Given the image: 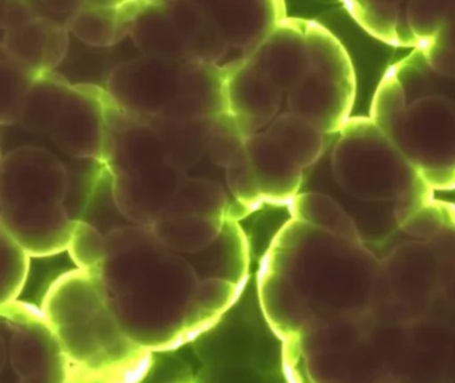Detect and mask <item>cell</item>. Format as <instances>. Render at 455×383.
<instances>
[{"mask_svg":"<svg viewBox=\"0 0 455 383\" xmlns=\"http://www.w3.org/2000/svg\"><path fill=\"white\" fill-rule=\"evenodd\" d=\"M228 66L138 55L109 72L106 92L140 119L199 117L227 112Z\"/></svg>","mask_w":455,"mask_h":383,"instance_id":"5","label":"cell"},{"mask_svg":"<svg viewBox=\"0 0 455 383\" xmlns=\"http://www.w3.org/2000/svg\"><path fill=\"white\" fill-rule=\"evenodd\" d=\"M8 52L7 50H5L4 44H3V42H0V60H3V59L7 58Z\"/></svg>","mask_w":455,"mask_h":383,"instance_id":"40","label":"cell"},{"mask_svg":"<svg viewBox=\"0 0 455 383\" xmlns=\"http://www.w3.org/2000/svg\"><path fill=\"white\" fill-rule=\"evenodd\" d=\"M385 133L433 192L455 189V99L432 95L411 101Z\"/></svg>","mask_w":455,"mask_h":383,"instance_id":"12","label":"cell"},{"mask_svg":"<svg viewBox=\"0 0 455 383\" xmlns=\"http://www.w3.org/2000/svg\"><path fill=\"white\" fill-rule=\"evenodd\" d=\"M108 127L104 167L112 179V192L125 219L151 227L164 211L187 173L176 170L147 120L125 114L106 98Z\"/></svg>","mask_w":455,"mask_h":383,"instance_id":"6","label":"cell"},{"mask_svg":"<svg viewBox=\"0 0 455 383\" xmlns=\"http://www.w3.org/2000/svg\"><path fill=\"white\" fill-rule=\"evenodd\" d=\"M291 219L325 230L350 241L363 243L355 222L345 209L328 195L318 192L299 193L289 203Z\"/></svg>","mask_w":455,"mask_h":383,"instance_id":"30","label":"cell"},{"mask_svg":"<svg viewBox=\"0 0 455 383\" xmlns=\"http://www.w3.org/2000/svg\"><path fill=\"white\" fill-rule=\"evenodd\" d=\"M8 5L10 0H0V29L4 31L5 23H7Z\"/></svg>","mask_w":455,"mask_h":383,"instance_id":"39","label":"cell"},{"mask_svg":"<svg viewBox=\"0 0 455 383\" xmlns=\"http://www.w3.org/2000/svg\"><path fill=\"white\" fill-rule=\"evenodd\" d=\"M226 176L228 188L240 203L243 214L256 211L264 203L246 149L228 165Z\"/></svg>","mask_w":455,"mask_h":383,"instance_id":"36","label":"cell"},{"mask_svg":"<svg viewBox=\"0 0 455 383\" xmlns=\"http://www.w3.org/2000/svg\"><path fill=\"white\" fill-rule=\"evenodd\" d=\"M43 315L71 366V379L90 383H140L154 353L123 331L96 273L59 275L43 299Z\"/></svg>","mask_w":455,"mask_h":383,"instance_id":"3","label":"cell"},{"mask_svg":"<svg viewBox=\"0 0 455 383\" xmlns=\"http://www.w3.org/2000/svg\"><path fill=\"white\" fill-rule=\"evenodd\" d=\"M71 366L42 309L16 301L0 307V383H66Z\"/></svg>","mask_w":455,"mask_h":383,"instance_id":"11","label":"cell"},{"mask_svg":"<svg viewBox=\"0 0 455 383\" xmlns=\"http://www.w3.org/2000/svg\"><path fill=\"white\" fill-rule=\"evenodd\" d=\"M0 160H2V155H0Z\"/></svg>","mask_w":455,"mask_h":383,"instance_id":"41","label":"cell"},{"mask_svg":"<svg viewBox=\"0 0 455 383\" xmlns=\"http://www.w3.org/2000/svg\"><path fill=\"white\" fill-rule=\"evenodd\" d=\"M228 68L227 112L248 139L277 117L283 92L246 59L228 64Z\"/></svg>","mask_w":455,"mask_h":383,"instance_id":"16","label":"cell"},{"mask_svg":"<svg viewBox=\"0 0 455 383\" xmlns=\"http://www.w3.org/2000/svg\"><path fill=\"white\" fill-rule=\"evenodd\" d=\"M419 50L435 74L455 80V2L445 26Z\"/></svg>","mask_w":455,"mask_h":383,"instance_id":"37","label":"cell"},{"mask_svg":"<svg viewBox=\"0 0 455 383\" xmlns=\"http://www.w3.org/2000/svg\"><path fill=\"white\" fill-rule=\"evenodd\" d=\"M389 383H455V329L432 320L409 325Z\"/></svg>","mask_w":455,"mask_h":383,"instance_id":"15","label":"cell"},{"mask_svg":"<svg viewBox=\"0 0 455 383\" xmlns=\"http://www.w3.org/2000/svg\"><path fill=\"white\" fill-rule=\"evenodd\" d=\"M246 149V138L229 112L216 115L208 120L205 156L226 168Z\"/></svg>","mask_w":455,"mask_h":383,"instance_id":"32","label":"cell"},{"mask_svg":"<svg viewBox=\"0 0 455 383\" xmlns=\"http://www.w3.org/2000/svg\"><path fill=\"white\" fill-rule=\"evenodd\" d=\"M226 221L195 214L163 213L151 227L157 240L168 251L191 254L211 245L220 235Z\"/></svg>","mask_w":455,"mask_h":383,"instance_id":"26","label":"cell"},{"mask_svg":"<svg viewBox=\"0 0 455 383\" xmlns=\"http://www.w3.org/2000/svg\"><path fill=\"white\" fill-rule=\"evenodd\" d=\"M265 132L304 171L317 164L333 143L309 120L291 112L275 117Z\"/></svg>","mask_w":455,"mask_h":383,"instance_id":"27","label":"cell"},{"mask_svg":"<svg viewBox=\"0 0 455 383\" xmlns=\"http://www.w3.org/2000/svg\"><path fill=\"white\" fill-rule=\"evenodd\" d=\"M107 92L95 84L72 85L50 136L68 156L104 164L108 143Z\"/></svg>","mask_w":455,"mask_h":383,"instance_id":"14","label":"cell"},{"mask_svg":"<svg viewBox=\"0 0 455 383\" xmlns=\"http://www.w3.org/2000/svg\"><path fill=\"white\" fill-rule=\"evenodd\" d=\"M3 44L11 59L32 75L55 71L69 50L64 23L37 13L31 20L4 32Z\"/></svg>","mask_w":455,"mask_h":383,"instance_id":"20","label":"cell"},{"mask_svg":"<svg viewBox=\"0 0 455 383\" xmlns=\"http://www.w3.org/2000/svg\"><path fill=\"white\" fill-rule=\"evenodd\" d=\"M246 154L264 203L289 205L301 193L305 171L265 131L246 139Z\"/></svg>","mask_w":455,"mask_h":383,"instance_id":"21","label":"cell"},{"mask_svg":"<svg viewBox=\"0 0 455 383\" xmlns=\"http://www.w3.org/2000/svg\"><path fill=\"white\" fill-rule=\"evenodd\" d=\"M454 2H411L406 5L409 27L419 42L427 45L445 26L453 11Z\"/></svg>","mask_w":455,"mask_h":383,"instance_id":"35","label":"cell"},{"mask_svg":"<svg viewBox=\"0 0 455 383\" xmlns=\"http://www.w3.org/2000/svg\"><path fill=\"white\" fill-rule=\"evenodd\" d=\"M144 2H82L66 19L77 40L95 48H111L131 36Z\"/></svg>","mask_w":455,"mask_h":383,"instance_id":"22","label":"cell"},{"mask_svg":"<svg viewBox=\"0 0 455 383\" xmlns=\"http://www.w3.org/2000/svg\"><path fill=\"white\" fill-rule=\"evenodd\" d=\"M71 90V83L58 72L35 75L18 125L29 132L51 133Z\"/></svg>","mask_w":455,"mask_h":383,"instance_id":"25","label":"cell"},{"mask_svg":"<svg viewBox=\"0 0 455 383\" xmlns=\"http://www.w3.org/2000/svg\"><path fill=\"white\" fill-rule=\"evenodd\" d=\"M67 251L76 269L98 273L106 257V238L90 222L75 219Z\"/></svg>","mask_w":455,"mask_h":383,"instance_id":"34","label":"cell"},{"mask_svg":"<svg viewBox=\"0 0 455 383\" xmlns=\"http://www.w3.org/2000/svg\"><path fill=\"white\" fill-rule=\"evenodd\" d=\"M199 4L220 29L227 44L243 51V58L286 18L285 3L273 0H215Z\"/></svg>","mask_w":455,"mask_h":383,"instance_id":"17","label":"cell"},{"mask_svg":"<svg viewBox=\"0 0 455 383\" xmlns=\"http://www.w3.org/2000/svg\"><path fill=\"white\" fill-rule=\"evenodd\" d=\"M208 120L199 117H154L147 119V123L154 130L168 163L187 173L205 157Z\"/></svg>","mask_w":455,"mask_h":383,"instance_id":"24","label":"cell"},{"mask_svg":"<svg viewBox=\"0 0 455 383\" xmlns=\"http://www.w3.org/2000/svg\"><path fill=\"white\" fill-rule=\"evenodd\" d=\"M347 12L368 34L381 42L400 47L419 48L403 2H347Z\"/></svg>","mask_w":455,"mask_h":383,"instance_id":"28","label":"cell"},{"mask_svg":"<svg viewBox=\"0 0 455 383\" xmlns=\"http://www.w3.org/2000/svg\"><path fill=\"white\" fill-rule=\"evenodd\" d=\"M104 238L106 257L96 275L120 328L151 353L184 347L202 281L191 262L164 248L151 227L125 225Z\"/></svg>","mask_w":455,"mask_h":383,"instance_id":"2","label":"cell"},{"mask_svg":"<svg viewBox=\"0 0 455 383\" xmlns=\"http://www.w3.org/2000/svg\"><path fill=\"white\" fill-rule=\"evenodd\" d=\"M445 222V203L433 198L419 209L411 219H406L401 225L400 230L413 240L429 241L443 230Z\"/></svg>","mask_w":455,"mask_h":383,"instance_id":"38","label":"cell"},{"mask_svg":"<svg viewBox=\"0 0 455 383\" xmlns=\"http://www.w3.org/2000/svg\"><path fill=\"white\" fill-rule=\"evenodd\" d=\"M443 288L430 241L408 238L379 259L371 313L385 323L411 325L427 317Z\"/></svg>","mask_w":455,"mask_h":383,"instance_id":"10","label":"cell"},{"mask_svg":"<svg viewBox=\"0 0 455 383\" xmlns=\"http://www.w3.org/2000/svg\"><path fill=\"white\" fill-rule=\"evenodd\" d=\"M163 213L195 214L205 219H229V201L226 189L216 181L186 175Z\"/></svg>","mask_w":455,"mask_h":383,"instance_id":"31","label":"cell"},{"mask_svg":"<svg viewBox=\"0 0 455 383\" xmlns=\"http://www.w3.org/2000/svg\"><path fill=\"white\" fill-rule=\"evenodd\" d=\"M379 259L363 243L289 219L259 262V307L283 342L315 323L371 312Z\"/></svg>","mask_w":455,"mask_h":383,"instance_id":"1","label":"cell"},{"mask_svg":"<svg viewBox=\"0 0 455 383\" xmlns=\"http://www.w3.org/2000/svg\"><path fill=\"white\" fill-rule=\"evenodd\" d=\"M406 329L371 312L315 323L281 344L283 376L288 383H389Z\"/></svg>","mask_w":455,"mask_h":383,"instance_id":"4","label":"cell"},{"mask_svg":"<svg viewBox=\"0 0 455 383\" xmlns=\"http://www.w3.org/2000/svg\"><path fill=\"white\" fill-rule=\"evenodd\" d=\"M331 171L347 195L369 203H395L429 186L371 117H350L331 148Z\"/></svg>","mask_w":455,"mask_h":383,"instance_id":"7","label":"cell"},{"mask_svg":"<svg viewBox=\"0 0 455 383\" xmlns=\"http://www.w3.org/2000/svg\"><path fill=\"white\" fill-rule=\"evenodd\" d=\"M200 280H224L245 286L249 275V245L235 219H227L219 237L196 253L183 254Z\"/></svg>","mask_w":455,"mask_h":383,"instance_id":"23","label":"cell"},{"mask_svg":"<svg viewBox=\"0 0 455 383\" xmlns=\"http://www.w3.org/2000/svg\"><path fill=\"white\" fill-rule=\"evenodd\" d=\"M305 27L304 19H283L253 52L243 58L283 93H288L309 68Z\"/></svg>","mask_w":455,"mask_h":383,"instance_id":"19","label":"cell"},{"mask_svg":"<svg viewBox=\"0 0 455 383\" xmlns=\"http://www.w3.org/2000/svg\"><path fill=\"white\" fill-rule=\"evenodd\" d=\"M34 76L11 56L0 60V125L18 124Z\"/></svg>","mask_w":455,"mask_h":383,"instance_id":"33","label":"cell"},{"mask_svg":"<svg viewBox=\"0 0 455 383\" xmlns=\"http://www.w3.org/2000/svg\"><path fill=\"white\" fill-rule=\"evenodd\" d=\"M69 178L63 163L40 147H21L0 160V211L64 203Z\"/></svg>","mask_w":455,"mask_h":383,"instance_id":"13","label":"cell"},{"mask_svg":"<svg viewBox=\"0 0 455 383\" xmlns=\"http://www.w3.org/2000/svg\"><path fill=\"white\" fill-rule=\"evenodd\" d=\"M309 68L288 92L291 114L309 120L323 135H339L350 119L357 82L347 48L323 24L307 20Z\"/></svg>","mask_w":455,"mask_h":383,"instance_id":"8","label":"cell"},{"mask_svg":"<svg viewBox=\"0 0 455 383\" xmlns=\"http://www.w3.org/2000/svg\"><path fill=\"white\" fill-rule=\"evenodd\" d=\"M131 40L140 55L219 66L229 45L199 2H144Z\"/></svg>","mask_w":455,"mask_h":383,"instance_id":"9","label":"cell"},{"mask_svg":"<svg viewBox=\"0 0 455 383\" xmlns=\"http://www.w3.org/2000/svg\"><path fill=\"white\" fill-rule=\"evenodd\" d=\"M243 288L245 286L213 278L200 281L187 317V344L215 328L238 301Z\"/></svg>","mask_w":455,"mask_h":383,"instance_id":"29","label":"cell"},{"mask_svg":"<svg viewBox=\"0 0 455 383\" xmlns=\"http://www.w3.org/2000/svg\"><path fill=\"white\" fill-rule=\"evenodd\" d=\"M74 221L64 203L0 211V227L29 257L56 256L67 251Z\"/></svg>","mask_w":455,"mask_h":383,"instance_id":"18","label":"cell"}]
</instances>
